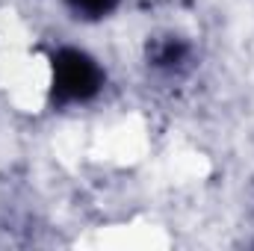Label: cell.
<instances>
[{
    "mask_svg": "<svg viewBox=\"0 0 254 251\" xmlns=\"http://www.w3.org/2000/svg\"><path fill=\"white\" fill-rule=\"evenodd\" d=\"M77 9H83V12H89V15H104V12H110L113 6H116V0H71Z\"/></svg>",
    "mask_w": 254,
    "mask_h": 251,
    "instance_id": "2",
    "label": "cell"
},
{
    "mask_svg": "<svg viewBox=\"0 0 254 251\" xmlns=\"http://www.w3.org/2000/svg\"><path fill=\"white\" fill-rule=\"evenodd\" d=\"M101 86V71L89 57L77 54V51H63L54 60V89L60 98H92Z\"/></svg>",
    "mask_w": 254,
    "mask_h": 251,
    "instance_id": "1",
    "label": "cell"
}]
</instances>
